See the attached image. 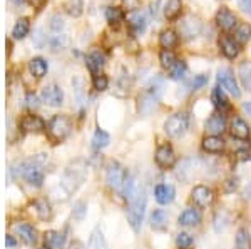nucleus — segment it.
Instances as JSON below:
<instances>
[{"instance_id":"nucleus-6","label":"nucleus","mask_w":251,"mask_h":249,"mask_svg":"<svg viewBox=\"0 0 251 249\" xmlns=\"http://www.w3.org/2000/svg\"><path fill=\"white\" fill-rule=\"evenodd\" d=\"M188 126H189V115L186 112H176V114H173L171 117L166 120L164 131L171 137H179V136H183L186 132Z\"/></svg>"},{"instance_id":"nucleus-25","label":"nucleus","mask_w":251,"mask_h":249,"mask_svg":"<svg viewBox=\"0 0 251 249\" xmlns=\"http://www.w3.org/2000/svg\"><path fill=\"white\" fill-rule=\"evenodd\" d=\"M64 234L62 232H57V231H49L46 232L44 236V241H46V246L49 249H60L64 246Z\"/></svg>"},{"instance_id":"nucleus-51","label":"nucleus","mask_w":251,"mask_h":249,"mask_svg":"<svg viewBox=\"0 0 251 249\" xmlns=\"http://www.w3.org/2000/svg\"><path fill=\"white\" fill-rule=\"evenodd\" d=\"M5 244L9 248H15V239L12 236H5Z\"/></svg>"},{"instance_id":"nucleus-27","label":"nucleus","mask_w":251,"mask_h":249,"mask_svg":"<svg viewBox=\"0 0 251 249\" xmlns=\"http://www.w3.org/2000/svg\"><path fill=\"white\" fill-rule=\"evenodd\" d=\"M177 44V34L171 29H166L161 32L159 35V45L166 50H171L174 45Z\"/></svg>"},{"instance_id":"nucleus-7","label":"nucleus","mask_w":251,"mask_h":249,"mask_svg":"<svg viewBox=\"0 0 251 249\" xmlns=\"http://www.w3.org/2000/svg\"><path fill=\"white\" fill-rule=\"evenodd\" d=\"M179 30L184 39H196L203 32V22L196 15H186L179 22Z\"/></svg>"},{"instance_id":"nucleus-5","label":"nucleus","mask_w":251,"mask_h":249,"mask_svg":"<svg viewBox=\"0 0 251 249\" xmlns=\"http://www.w3.org/2000/svg\"><path fill=\"white\" fill-rule=\"evenodd\" d=\"M71 129H72L71 119L64 114L54 115V117L50 119V122H49V134H50V137L55 140L66 139L67 136L71 134Z\"/></svg>"},{"instance_id":"nucleus-14","label":"nucleus","mask_w":251,"mask_h":249,"mask_svg":"<svg viewBox=\"0 0 251 249\" xmlns=\"http://www.w3.org/2000/svg\"><path fill=\"white\" fill-rule=\"evenodd\" d=\"M191 198L200 207H206L213 203V191L206 186H196L191 192Z\"/></svg>"},{"instance_id":"nucleus-1","label":"nucleus","mask_w":251,"mask_h":249,"mask_svg":"<svg viewBox=\"0 0 251 249\" xmlns=\"http://www.w3.org/2000/svg\"><path fill=\"white\" fill-rule=\"evenodd\" d=\"M124 196L127 199V221L134 231L141 229V224L144 219L146 203L148 194L143 184H139L134 178H127V182L124 186Z\"/></svg>"},{"instance_id":"nucleus-44","label":"nucleus","mask_w":251,"mask_h":249,"mask_svg":"<svg viewBox=\"0 0 251 249\" xmlns=\"http://www.w3.org/2000/svg\"><path fill=\"white\" fill-rule=\"evenodd\" d=\"M176 244L179 248H189L193 244V238L191 234H188V232H179L176 238Z\"/></svg>"},{"instance_id":"nucleus-48","label":"nucleus","mask_w":251,"mask_h":249,"mask_svg":"<svg viewBox=\"0 0 251 249\" xmlns=\"http://www.w3.org/2000/svg\"><path fill=\"white\" fill-rule=\"evenodd\" d=\"M240 5L246 14L251 15V0H240Z\"/></svg>"},{"instance_id":"nucleus-18","label":"nucleus","mask_w":251,"mask_h":249,"mask_svg":"<svg viewBox=\"0 0 251 249\" xmlns=\"http://www.w3.org/2000/svg\"><path fill=\"white\" fill-rule=\"evenodd\" d=\"M154 196L159 204H169V203H173L174 196H176V191H174V187L171 184H159L154 189Z\"/></svg>"},{"instance_id":"nucleus-36","label":"nucleus","mask_w":251,"mask_h":249,"mask_svg":"<svg viewBox=\"0 0 251 249\" xmlns=\"http://www.w3.org/2000/svg\"><path fill=\"white\" fill-rule=\"evenodd\" d=\"M35 211H37L39 218L44 219V221L50 219V216H52L50 204L47 203V199H37V201H35Z\"/></svg>"},{"instance_id":"nucleus-37","label":"nucleus","mask_w":251,"mask_h":249,"mask_svg":"<svg viewBox=\"0 0 251 249\" xmlns=\"http://www.w3.org/2000/svg\"><path fill=\"white\" fill-rule=\"evenodd\" d=\"M64 9L69 15H72V17H79L80 14H82V9H84V3L82 0H67L66 3H64Z\"/></svg>"},{"instance_id":"nucleus-50","label":"nucleus","mask_w":251,"mask_h":249,"mask_svg":"<svg viewBox=\"0 0 251 249\" xmlns=\"http://www.w3.org/2000/svg\"><path fill=\"white\" fill-rule=\"evenodd\" d=\"M238 156H240V159L243 160H246V159H250L251 160V151H238Z\"/></svg>"},{"instance_id":"nucleus-15","label":"nucleus","mask_w":251,"mask_h":249,"mask_svg":"<svg viewBox=\"0 0 251 249\" xmlns=\"http://www.w3.org/2000/svg\"><path fill=\"white\" fill-rule=\"evenodd\" d=\"M14 231H15V234H17L25 244H29V246H32V244L37 241V231H35L30 224H25V223L15 224Z\"/></svg>"},{"instance_id":"nucleus-16","label":"nucleus","mask_w":251,"mask_h":249,"mask_svg":"<svg viewBox=\"0 0 251 249\" xmlns=\"http://www.w3.org/2000/svg\"><path fill=\"white\" fill-rule=\"evenodd\" d=\"M20 126H22V129L25 132H40V131H44V127H46V122H44L39 115L29 114L20 120Z\"/></svg>"},{"instance_id":"nucleus-10","label":"nucleus","mask_w":251,"mask_h":249,"mask_svg":"<svg viewBox=\"0 0 251 249\" xmlns=\"http://www.w3.org/2000/svg\"><path fill=\"white\" fill-rule=\"evenodd\" d=\"M42 100L50 107H59V106H62L64 92L59 86L52 84V86H47L42 89Z\"/></svg>"},{"instance_id":"nucleus-22","label":"nucleus","mask_w":251,"mask_h":249,"mask_svg":"<svg viewBox=\"0 0 251 249\" xmlns=\"http://www.w3.org/2000/svg\"><path fill=\"white\" fill-rule=\"evenodd\" d=\"M203 149L208 152H221L225 149V140L220 136H206L203 139Z\"/></svg>"},{"instance_id":"nucleus-31","label":"nucleus","mask_w":251,"mask_h":249,"mask_svg":"<svg viewBox=\"0 0 251 249\" xmlns=\"http://www.w3.org/2000/svg\"><path fill=\"white\" fill-rule=\"evenodd\" d=\"M87 249H107V244H106V239H104V234L100 229H94L89 238V244H87Z\"/></svg>"},{"instance_id":"nucleus-24","label":"nucleus","mask_w":251,"mask_h":249,"mask_svg":"<svg viewBox=\"0 0 251 249\" xmlns=\"http://www.w3.org/2000/svg\"><path fill=\"white\" fill-rule=\"evenodd\" d=\"M183 9V0H168L164 5V17L168 20H176Z\"/></svg>"},{"instance_id":"nucleus-52","label":"nucleus","mask_w":251,"mask_h":249,"mask_svg":"<svg viewBox=\"0 0 251 249\" xmlns=\"http://www.w3.org/2000/svg\"><path fill=\"white\" fill-rule=\"evenodd\" d=\"M245 111L248 112V114L251 115V102H248V104H245Z\"/></svg>"},{"instance_id":"nucleus-4","label":"nucleus","mask_w":251,"mask_h":249,"mask_svg":"<svg viewBox=\"0 0 251 249\" xmlns=\"http://www.w3.org/2000/svg\"><path fill=\"white\" fill-rule=\"evenodd\" d=\"M106 182L111 189H114L117 192L124 191V186L127 182V172L119 162H111L106 172Z\"/></svg>"},{"instance_id":"nucleus-42","label":"nucleus","mask_w":251,"mask_h":249,"mask_svg":"<svg viewBox=\"0 0 251 249\" xmlns=\"http://www.w3.org/2000/svg\"><path fill=\"white\" fill-rule=\"evenodd\" d=\"M92 86H94L96 91H106L107 86H109V79L107 75L104 74H96L94 77H92Z\"/></svg>"},{"instance_id":"nucleus-47","label":"nucleus","mask_w":251,"mask_h":249,"mask_svg":"<svg viewBox=\"0 0 251 249\" xmlns=\"http://www.w3.org/2000/svg\"><path fill=\"white\" fill-rule=\"evenodd\" d=\"M86 212H87L86 204H84V203H77V204H75V209H74V216H75V218H77V219H82Z\"/></svg>"},{"instance_id":"nucleus-40","label":"nucleus","mask_w":251,"mask_h":249,"mask_svg":"<svg viewBox=\"0 0 251 249\" xmlns=\"http://www.w3.org/2000/svg\"><path fill=\"white\" fill-rule=\"evenodd\" d=\"M251 239H250V232L246 229H240L236 234V249H250Z\"/></svg>"},{"instance_id":"nucleus-41","label":"nucleus","mask_w":251,"mask_h":249,"mask_svg":"<svg viewBox=\"0 0 251 249\" xmlns=\"http://www.w3.org/2000/svg\"><path fill=\"white\" fill-rule=\"evenodd\" d=\"M47 44L54 50H60L62 47H66L67 39H66V35H62V34H55V35H50V37L47 39Z\"/></svg>"},{"instance_id":"nucleus-34","label":"nucleus","mask_w":251,"mask_h":249,"mask_svg":"<svg viewBox=\"0 0 251 249\" xmlns=\"http://www.w3.org/2000/svg\"><path fill=\"white\" fill-rule=\"evenodd\" d=\"M251 39V25L250 23H241V25L236 27L234 30V40L238 44H246Z\"/></svg>"},{"instance_id":"nucleus-45","label":"nucleus","mask_w":251,"mask_h":249,"mask_svg":"<svg viewBox=\"0 0 251 249\" xmlns=\"http://www.w3.org/2000/svg\"><path fill=\"white\" fill-rule=\"evenodd\" d=\"M206 84H208V75L200 74V75H196V77L193 79L191 87H193L194 91H198V89H201L203 86H206Z\"/></svg>"},{"instance_id":"nucleus-3","label":"nucleus","mask_w":251,"mask_h":249,"mask_svg":"<svg viewBox=\"0 0 251 249\" xmlns=\"http://www.w3.org/2000/svg\"><path fill=\"white\" fill-rule=\"evenodd\" d=\"M42 160L44 158L24 160L19 164V169H14L17 176H22L27 182H30L32 186H42L44 182V171H42Z\"/></svg>"},{"instance_id":"nucleus-54","label":"nucleus","mask_w":251,"mask_h":249,"mask_svg":"<svg viewBox=\"0 0 251 249\" xmlns=\"http://www.w3.org/2000/svg\"><path fill=\"white\" fill-rule=\"evenodd\" d=\"M32 2H39V0H32ZM44 2V0H40V3H42Z\"/></svg>"},{"instance_id":"nucleus-32","label":"nucleus","mask_w":251,"mask_h":249,"mask_svg":"<svg viewBox=\"0 0 251 249\" xmlns=\"http://www.w3.org/2000/svg\"><path fill=\"white\" fill-rule=\"evenodd\" d=\"M109 142H111V137H109V134L106 131L97 129L94 132V137H92V147H94V149H97V151L104 149Z\"/></svg>"},{"instance_id":"nucleus-28","label":"nucleus","mask_w":251,"mask_h":249,"mask_svg":"<svg viewBox=\"0 0 251 249\" xmlns=\"http://www.w3.org/2000/svg\"><path fill=\"white\" fill-rule=\"evenodd\" d=\"M238 75H240V80L246 91L251 92V62H241L240 67H238Z\"/></svg>"},{"instance_id":"nucleus-11","label":"nucleus","mask_w":251,"mask_h":249,"mask_svg":"<svg viewBox=\"0 0 251 249\" xmlns=\"http://www.w3.org/2000/svg\"><path fill=\"white\" fill-rule=\"evenodd\" d=\"M127 23L134 34H143L148 25V17L143 10H131L127 14Z\"/></svg>"},{"instance_id":"nucleus-46","label":"nucleus","mask_w":251,"mask_h":249,"mask_svg":"<svg viewBox=\"0 0 251 249\" xmlns=\"http://www.w3.org/2000/svg\"><path fill=\"white\" fill-rule=\"evenodd\" d=\"M64 27V22H62V19L59 17V15H52V19H50V29L54 30V32H59L60 29Z\"/></svg>"},{"instance_id":"nucleus-35","label":"nucleus","mask_w":251,"mask_h":249,"mask_svg":"<svg viewBox=\"0 0 251 249\" xmlns=\"http://www.w3.org/2000/svg\"><path fill=\"white\" fill-rule=\"evenodd\" d=\"M151 223L154 229H164L168 226V214L163 209H156L151 216Z\"/></svg>"},{"instance_id":"nucleus-29","label":"nucleus","mask_w":251,"mask_h":249,"mask_svg":"<svg viewBox=\"0 0 251 249\" xmlns=\"http://www.w3.org/2000/svg\"><path fill=\"white\" fill-rule=\"evenodd\" d=\"M30 30V20L27 17H20L14 25V30H12V35L14 39H24Z\"/></svg>"},{"instance_id":"nucleus-23","label":"nucleus","mask_w":251,"mask_h":249,"mask_svg":"<svg viewBox=\"0 0 251 249\" xmlns=\"http://www.w3.org/2000/svg\"><path fill=\"white\" fill-rule=\"evenodd\" d=\"M47 69H49V66H47V62H46V59H42V57H34L29 62V70H30V74L32 75H35V77H44V75L47 74Z\"/></svg>"},{"instance_id":"nucleus-9","label":"nucleus","mask_w":251,"mask_h":249,"mask_svg":"<svg viewBox=\"0 0 251 249\" xmlns=\"http://www.w3.org/2000/svg\"><path fill=\"white\" fill-rule=\"evenodd\" d=\"M216 23H218V27L225 32H231L238 27V17L228 9V7H221V9L216 12Z\"/></svg>"},{"instance_id":"nucleus-39","label":"nucleus","mask_w":251,"mask_h":249,"mask_svg":"<svg viewBox=\"0 0 251 249\" xmlns=\"http://www.w3.org/2000/svg\"><path fill=\"white\" fill-rule=\"evenodd\" d=\"M159 62H161V66H163L164 69L171 70V69H173V66L177 62V60H176V55L173 54V50H166V49H163V50L159 52Z\"/></svg>"},{"instance_id":"nucleus-13","label":"nucleus","mask_w":251,"mask_h":249,"mask_svg":"<svg viewBox=\"0 0 251 249\" xmlns=\"http://www.w3.org/2000/svg\"><path fill=\"white\" fill-rule=\"evenodd\" d=\"M156 162L159 164L161 167H173L174 162H176V154H174L171 146H161L159 149L156 151Z\"/></svg>"},{"instance_id":"nucleus-20","label":"nucleus","mask_w":251,"mask_h":249,"mask_svg":"<svg viewBox=\"0 0 251 249\" xmlns=\"http://www.w3.org/2000/svg\"><path fill=\"white\" fill-rule=\"evenodd\" d=\"M231 134H233V137H238V139H248L250 126L241 117H234L231 120Z\"/></svg>"},{"instance_id":"nucleus-53","label":"nucleus","mask_w":251,"mask_h":249,"mask_svg":"<svg viewBox=\"0 0 251 249\" xmlns=\"http://www.w3.org/2000/svg\"><path fill=\"white\" fill-rule=\"evenodd\" d=\"M12 2H15V3H19V5H20V3H24L25 0H12Z\"/></svg>"},{"instance_id":"nucleus-2","label":"nucleus","mask_w":251,"mask_h":249,"mask_svg":"<svg viewBox=\"0 0 251 249\" xmlns=\"http://www.w3.org/2000/svg\"><path fill=\"white\" fill-rule=\"evenodd\" d=\"M87 178V166L82 162V160H75L71 166L64 171V176L60 179V187L66 191V194H72L79 189L80 184L86 181Z\"/></svg>"},{"instance_id":"nucleus-21","label":"nucleus","mask_w":251,"mask_h":249,"mask_svg":"<svg viewBox=\"0 0 251 249\" xmlns=\"http://www.w3.org/2000/svg\"><path fill=\"white\" fill-rule=\"evenodd\" d=\"M201 223V214L198 209H186L183 214L179 216V224L181 226H198Z\"/></svg>"},{"instance_id":"nucleus-49","label":"nucleus","mask_w":251,"mask_h":249,"mask_svg":"<svg viewBox=\"0 0 251 249\" xmlns=\"http://www.w3.org/2000/svg\"><path fill=\"white\" fill-rule=\"evenodd\" d=\"M27 106H30V107H37V106H39L37 97H35L34 94H29V95H27Z\"/></svg>"},{"instance_id":"nucleus-19","label":"nucleus","mask_w":251,"mask_h":249,"mask_svg":"<svg viewBox=\"0 0 251 249\" xmlns=\"http://www.w3.org/2000/svg\"><path fill=\"white\" fill-rule=\"evenodd\" d=\"M157 99H159V95H156L152 91L146 92V94H143L139 97V104H137V109H139L141 114H149V112H151L156 107Z\"/></svg>"},{"instance_id":"nucleus-38","label":"nucleus","mask_w":251,"mask_h":249,"mask_svg":"<svg viewBox=\"0 0 251 249\" xmlns=\"http://www.w3.org/2000/svg\"><path fill=\"white\" fill-rule=\"evenodd\" d=\"M186 70H188V66H186L184 60H177L173 66V69L169 70V77L173 80H181V79H184Z\"/></svg>"},{"instance_id":"nucleus-12","label":"nucleus","mask_w":251,"mask_h":249,"mask_svg":"<svg viewBox=\"0 0 251 249\" xmlns=\"http://www.w3.org/2000/svg\"><path fill=\"white\" fill-rule=\"evenodd\" d=\"M204 127L209 136H220L226 129V117L223 114H220V112H216V114H213L211 117L206 120Z\"/></svg>"},{"instance_id":"nucleus-43","label":"nucleus","mask_w":251,"mask_h":249,"mask_svg":"<svg viewBox=\"0 0 251 249\" xmlns=\"http://www.w3.org/2000/svg\"><path fill=\"white\" fill-rule=\"evenodd\" d=\"M226 224H228V214H226L225 211L218 212L216 218H214V231L221 232L226 227Z\"/></svg>"},{"instance_id":"nucleus-33","label":"nucleus","mask_w":251,"mask_h":249,"mask_svg":"<svg viewBox=\"0 0 251 249\" xmlns=\"http://www.w3.org/2000/svg\"><path fill=\"white\" fill-rule=\"evenodd\" d=\"M124 12L121 7H109V9L106 10V19H107V22L111 23V25H119L121 22L124 20Z\"/></svg>"},{"instance_id":"nucleus-30","label":"nucleus","mask_w":251,"mask_h":249,"mask_svg":"<svg viewBox=\"0 0 251 249\" xmlns=\"http://www.w3.org/2000/svg\"><path fill=\"white\" fill-rule=\"evenodd\" d=\"M211 100H213L214 107H218V109H221V111L229 109V102H228V99H226V94H225V91H223L220 86L213 89Z\"/></svg>"},{"instance_id":"nucleus-17","label":"nucleus","mask_w":251,"mask_h":249,"mask_svg":"<svg viewBox=\"0 0 251 249\" xmlns=\"http://www.w3.org/2000/svg\"><path fill=\"white\" fill-rule=\"evenodd\" d=\"M220 47H221V52L228 59H234V57H238V54H240V44H238L234 39L228 37V35H225V37L220 39Z\"/></svg>"},{"instance_id":"nucleus-26","label":"nucleus","mask_w":251,"mask_h":249,"mask_svg":"<svg viewBox=\"0 0 251 249\" xmlns=\"http://www.w3.org/2000/svg\"><path fill=\"white\" fill-rule=\"evenodd\" d=\"M104 62H106V57H104L99 50L91 52V54L87 55V59H86V64H87V67H89V70H91V72L100 70V69H102V66H104Z\"/></svg>"},{"instance_id":"nucleus-8","label":"nucleus","mask_w":251,"mask_h":249,"mask_svg":"<svg viewBox=\"0 0 251 249\" xmlns=\"http://www.w3.org/2000/svg\"><path fill=\"white\" fill-rule=\"evenodd\" d=\"M218 80H220L223 89L228 91L233 97L238 99L241 95V91H240V87H238L236 79H234L233 72L229 69H220V72H218Z\"/></svg>"}]
</instances>
